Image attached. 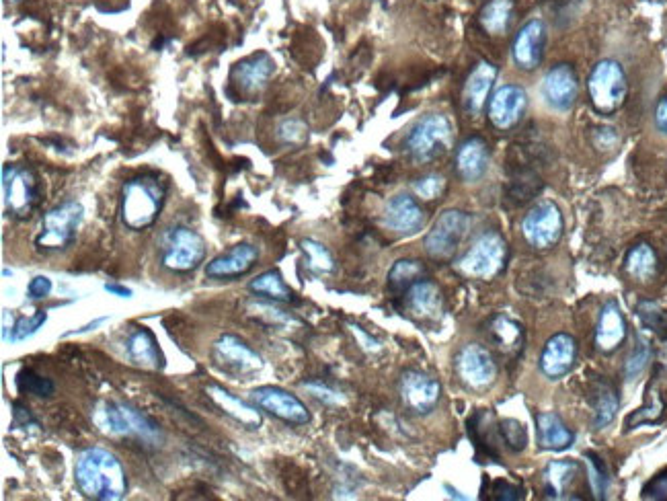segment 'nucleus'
Returning a JSON list of instances; mask_svg holds the SVG:
<instances>
[{"label":"nucleus","instance_id":"nucleus-1","mask_svg":"<svg viewBox=\"0 0 667 501\" xmlns=\"http://www.w3.org/2000/svg\"><path fill=\"white\" fill-rule=\"evenodd\" d=\"M74 479L81 493L95 501H117L128 491L120 458L105 448H85L76 456Z\"/></svg>","mask_w":667,"mask_h":501},{"label":"nucleus","instance_id":"nucleus-2","mask_svg":"<svg viewBox=\"0 0 667 501\" xmlns=\"http://www.w3.org/2000/svg\"><path fill=\"white\" fill-rule=\"evenodd\" d=\"M95 423L103 434L136 438L144 444L156 446L163 442V432L152 417L128 403H99Z\"/></svg>","mask_w":667,"mask_h":501},{"label":"nucleus","instance_id":"nucleus-3","mask_svg":"<svg viewBox=\"0 0 667 501\" xmlns=\"http://www.w3.org/2000/svg\"><path fill=\"white\" fill-rule=\"evenodd\" d=\"M165 183L159 177L142 175L130 179L122 189V220L132 230H144L159 218L165 204Z\"/></svg>","mask_w":667,"mask_h":501},{"label":"nucleus","instance_id":"nucleus-4","mask_svg":"<svg viewBox=\"0 0 667 501\" xmlns=\"http://www.w3.org/2000/svg\"><path fill=\"white\" fill-rule=\"evenodd\" d=\"M452 124L442 113H427L407 134L405 146L411 157L419 163H429L450 148Z\"/></svg>","mask_w":667,"mask_h":501},{"label":"nucleus","instance_id":"nucleus-5","mask_svg":"<svg viewBox=\"0 0 667 501\" xmlns=\"http://www.w3.org/2000/svg\"><path fill=\"white\" fill-rule=\"evenodd\" d=\"M587 93L598 113L610 115L618 111L629 93L624 68L616 60H600L587 79Z\"/></svg>","mask_w":667,"mask_h":501},{"label":"nucleus","instance_id":"nucleus-6","mask_svg":"<svg viewBox=\"0 0 667 501\" xmlns=\"http://www.w3.org/2000/svg\"><path fill=\"white\" fill-rule=\"evenodd\" d=\"M505 257L507 245L503 237L495 233V230H489V233H483L475 239V243L470 245V249L464 253L456 267L466 278L491 280L503 269Z\"/></svg>","mask_w":667,"mask_h":501},{"label":"nucleus","instance_id":"nucleus-7","mask_svg":"<svg viewBox=\"0 0 667 501\" xmlns=\"http://www.w3.org/2000/svg\"><path fill=\"white\" fill-rule=\"evenodd\" d=\"M83 206L68 200L50 212L44 214L42 226H39V235L35 239V245L39 251H62L66 249L74 237H76V228L83 220Z\"/></svg>","mask_w":667,"mask_h":501},{"label":"nucleus","instance_id":"nucleus-8","mask_svg":"<svg viewBox=\"0 0 667 501\" xmlns=\"http://www.w3.org/2000/svg\"><path fill=\"white\" fill-rule=\"evenodd\" d=\"M206 259V243L187 226H175L165 235L161 263L171 272H193Z\"/></svg>","mask_w":667,"mask_h":501},{"label":"nucleus","instance_id":"nucleus-9","mask_svg":"<svg viewBox=\"0 0 667 501\" xmlns=\"http://www.w3.org/2000/svg\"><path fill=\"white\" fill-rule=\"evenodd\" d=\"M470 230V216L462 210H446L431 226L425 237V251L429 257L446 261L456 255Z\"/></svg>","mask_w":667,"mask_h":501},{"label":"nucleus","instance_id":"nucleus-10","mask_svg":"<svg viewBox=\"0 0 667 501\" xmlns=\"http://www.w3.org/2000/svg\"><path fill=\"white\" fill-rule=\"evenodd\" d=\"M563 214L557 204L540 202L522 220V235L534 249H551L563 237Z\"/></svg>","mask_w":667,"mask_h":501},{"label":"nucleus","instance_id":"nucleus-11","mask_svg":"<svg viewBox=\"0 0 667 501\" xmlns=\"http://www.w3.org/2000/svg\"><path fill=\"white\" fill-rule=\"evenodd\" d=\"M3 194L11 216L29 218L39 200L37 177L27 167L7 165L3 169Z\"/></svg>","mask_w":667,"mask_h":501},{"label":"nucleus","instance_id":"nucleus-12","mask_svg":"<svg viewBox=\"0 0 667 501\" xmlns=\"http://www.w3.org/2000/svg\"><path fill=\"white\" fill-rule=\"evenodd\" d=\"M456 374L464 387L485 391L497 378V364L483 345L468 343L456 356Z\"/></svg>","mask_w":667,"mask_h":501},{"label":"nucleus","instance_id":"nucleus-13","mask_svg":"<svg viewBox=\"0 0 667 501\" xmlns=\"http://www.w3.org/2000/svg\"><path fill=\"white\" fill-rule=\"evenodd\" d=\"M251 399L255 405L273 417H278L286 423H294V426H304L310 421V413L306 405L292 393L280 389V387H261L251 393Z\"/></svg>","mask_w":667,"mask_h":501},{"label":"nucleus","instance_id":"nucleus-14","mask_svg":"<svg viewBox=\"0 0 667 501\" xmlns=\"http://www.w3.org/2000/svg\"><path fill=\"white\" fill-rule=\"evenodd\" d=\"M442 397V384L429 374L407 370L401 378V399L413 413L434 411Z\"/></svg>","mask_w":667,"mask_h":501},{"label":"nucleus","instance_id":"nucleus-15","mask_svg":"<svg viewBox=\"0 0 667 501\" xmlns=\"http://www.w3.org/2000/svg\"><path fill=\"white\" fill-rule=\"evenodd\" d=\"M579 95V81L573 66L557 64L544 74L542 99L555 111H569Z\"/></svg>","mask_w":667,"mask_h":501},{"label":"nucleus","instance_id":"nucleus-16","mask_svg":"<svg viewBox=\"0 0 667 501\" xmlns=\"http://www.w3.org/2000/svg\"><path fill=\"white\" fill-rule=\"evenodd\" d=\"M214 360L226 372L241 374V376L253 374V372L261 370V366H263L261 356L257 352H253L243 339L234 337V335H222L214 343Z\"/></svg>","mask_w":667,"mask_h":501},{"label":"nucleus","instance_id":"nucleus-17","mask_svg":"<svg viewBox=\"0 0 667 501\" xmlns=\"http://www.w3.org/2000/svg\"><path fill=\"white\" fill-rule=\"evenodd\" d=\"M528 107V93L520 85H503L489 101V120L497 130L514 128Z\"/></svg>","mask_w":667,"mask_h":501},{"label":"nucleus","instance_id":"nucleus-18","mask_svg":"<svg viewBox=\"0 0 667 501\" xmlns=\"http://www.w3.org/2000/svg\"><path fill=\"white\" fill-rule=\"evenodd\" d=\"M577 362V341L569 333H557L546 341L544 350L540 354V372L551 378L559 380L567 376Z\"/></svg>","mask_w":667,"mask_h":501},{"label":"nucleus","instance_id":"nucleus-19","mask_svg":"<svg viewBox=\"0 0 667 501\" xmlns=\"http://www.w3.org/2000/svg\"><path fill=\"white\" fill-rule=\"evenodd\" d=\"M259 259L257 247L251 243H239L230 247L226 253L214 257L208 267L206 276L214 280H228V278H241L255 267Z\"/></svg>","mask_w":667,"mask_h":501},{"label":"nucleus","instance_id":"nucleus-20","mask_svg":"<svg viewBox=\"0 0 667 501\" xmlns=\"http://www.w3.org/2000/svg\"><path fill=\"white\" fill-rule=\"evenodd\" d=\"M425 224V212L415 198L399 194L390 198L384 208V226L397 235H415Z\"/></svg>","mask_w":667,"mask_h":501},{"label":"nucleus","instance_id":"nucleus-21","mask_svg":"<svg viewBox=\"0 0 667 501\" xmlns=\"http://www.w3.org/2000/svg\"><path fill=\"white\" fill-rule=\"evenodd\" d=\"M546 40V25L540 19H530L516 35L514 40V62L520 70H536L542 60Z\"/></svg>","mask_w":667,"mask_h":501},{"label":"nucleus","instance_id":"nucleus-22","mask_svg":"<svg viewBox=\"0 0 667 501\" xmlns=\"http://www.w3.org/2000/svg\"><path fill=\"white\" fill-rule=\"evenodd\" d=\"M273 70H276V62H273V58L265 52H259V54H253L241 60L237 66L232 68V81L243 93L255 95L267 85Z\"/></svg>","mask_w":667,"mask_h":501},{"label":"nucleus","instance_id":"nucleus-23","mask_svg":"<svg viewBox=\"0 0 667 501\" xmlns=\"http://www.w3.org/2000/svg\"><path fill=\"white\" fill-rule=\"evenodd\" d=\"M409 313L421 321H438L444 311L442 290L429 280H417L407 290Z\"/></svg>","mask_w":667,"mask_h":501},{"label":"nucleus","instance_id":"nucleus-24","mask_svg":"<svg viewBox=\"0 0 667 501\" xmlns=\"http://www.w3.org/2000/svg\"><path fill=\"white\" fill-rule=\"evenodd\" d=\"M626 339V323L616 300H608L598 317L596 325V345L602 354L616 352Z\"/></svg>","mask_w":667,"mask_h":501},{"label":"nucleus","instance_id":"nucleus-25","mask_svg":"<svg viewBox=\"0 0 667 501\" xmlns=\"http://www.w3.org/2000/svg\"><path fill=\"white\" fill-rule=\"evenodd\" d=\"M489 169V148L483 138H468L460 144L456 152V171L458 175L473 183L479 181Z\"/></svg>","mask_w":667,"mask_h":501},{"label":"nucleus","instance_id":"nucleus-26","mask_svg":"<svg viewBox=\"0 0 667 501\" xmlns=\"http://www.w3.org/2000/svg\"><path fill=\"white\" fill-rule=\"evenodd\" d=\"M495 79H497V68L491 62H481L473 72H470L464 89V105L470 113L479 115L483 111Z\"/></svg>","mask_w":667,"mask_h":501},{"label":"nucleus","instance_id":"nucleus-27","mask_svg":"<svg viewBox=\"0 0 667 501\" xmlns=\"http://www.w3.org/2000/svg\"><path fill=\"white\" fill-rule=\"evenodd\" d=\"M206 395L214 401L216 407L222 409V413H226L234 421H239L247 430H257L261 426V413L255 407L241 401L239 397L230 395L228 391L218 387V384H210L206 389Z\"/></svg>","mask_w":667,"mask_h":501},{"label":"nucleus","instance_id":"nucleus-28","mask_svg":"<svg viewBox=\"0 0 667 501\" xmlns=\"http://www.w3.org/2000/svg\"><path fill=\"white\" fill-rule=\"evenodd\" d=\"M538 423V444L544 450H567L575 442V434L565 426V421L553 413L544 411L536 417Z\"/></svg>","mask_w":667,"mask_h":501},{"label":"nucleus","instance_id":"nucleus-29","mask_svg":"<svg viewBox=\"0 0 667 501\" xmlns=\"http://www.w3.org/2000/svg\"><path fill=\"white\" fill-rule=\"evenodd\" d=\"M128 356L134 364L150 368V370H159L163 368V352L159 348V341L148 331V329H136L126 343Z\"/></svg>","mask_w":667,"mask_h":501},{"label":"nucleus","instance_id":"nucleus-30","mask_svg":"<svg viewBox=\"0 0 667 501\" xmlns=\"http://www.w3.org/2000/svg\"><path fill=\"white\" fill-rule=\"evenodd\" d=\"M626 274L639 282H647L657 274V255L647 243L635 245L624 259Z\"/></svg>","mask_w":667,"mask_h":501},{"label":"nucleus","instance_id":"nucleus-31","mask_svg":"<svg viewBox=\"0 0 667 501\" xmlns=\"http://www.w3.org/2000/svg\"><path fill=\"white\" fill-rule=\"evenodd\" d=\"M249 290L253 294L265 296L269 300H278V302H290L294 298V292L290 290V286L284 282L282 274L276 272V269H271V272H265V274L257 276L249 284Z\"/></svg>","mask_w":667,"mask_h":501},{"label":"nucleus","instance_id":"nucleus-32","mask_svg":"<svg viewBox=\"0 0 667 501\" xmlns=\"http://www.w3.org/2000/svg\"><path fill=\"white\" fill-rule=\"evenodd\" d=\"M579 465L573 460H555L544 469V483L548 493L553 497H561V493L573 483Z\"/></svg>","mask_w":667,"mask_h":501},{"label":"nucleus","instance_id":"nucleus-33","mask_svg":"<svg viewBox=\"0 0 667 501\" xmlns=\"http://www.w3.org/2000/svg\"><path fill=\"white\" fill-rule=\"evenodd\" d=\"M618 413V397L616 391L606 382L596 384L594 391V423L598 430H604L614 421Z\"/></svg>","mask_w":667,"mask_h":501},{"label":"nucleus","instance_id":"nucleus-34","mask_svg":"<svg viewBox=\"0 0 667 501\" xmlns=\"http://www.w3.org/2000/svg\"><path fill=\"white\" fill-rule=\"evenodd\" d=\"M425 274V269L421 265V261L417 259H399L395 265L390 267L388 272V286L392 290H409V286H413L417 280H421V276Z\"/></svg>","mask_w":667,"mask_h":501},{"label":"nucleus","instance_id":"nucleus-35","mask_svg":"<svg viewBox=\"0 0 667 501\" xmlns=\"http://www.w3.org/2000/svg\"><path fill=\"white\" fill-rule=\"evenodd\" d=\"M491 335L503 352H514L522 341V327L507 315H499L491 323Z\"/></svg>","mask_w":667,"mask_h":501},{"label":"nucleus","instance_id":"nucleus-36","mask_svg":"<svg viewBox=\"0 0 667 501\" xmlns=\"http://www.w3.org/2000/svg\"><path fill=\"white\" fill-rule=\"evenodd\" d=\"M512 13H514L512 0H491L481 13V23L489 33L501 35L509 27Z\"/></svg>","mask_w":667,"mask_h":501},{"label":"nucleus","instance_id":"nucleus-37","mask_svg":"<svg viewBox=\"0 0 667 501\" xmlns=\"http://www.w3.org/2000/svg\"><path fill=\"white\" fill-rule=\"evenodd\" d=\"M637 315L643 327L667 339V308H663L659 302L653 300H641L637 306Z\"/></svg>","mask_w":667,"mask_h":501},{"label":"nucleus","instance_id":"nucleus-38","mask_svg":"<svg viewBox=\"0 0 667 501\" xmlns=\"http://www.w3.org/2000/svg\"><path fill=\"white\" fill-rule=\"evenodd\" d=\"M302 249L308 255V269L315 274H331L335 272V259L331 251L312 239L302 241Z\"/></svg>","mask_w":667,"mask_h":501},{"label":"nucleus","instance_id":"nucleus-39","mask_svg":"<svg viewBox=\"0 0 667 501\" xmlns=\"http://www.w3.org/2000/svg\"><path fill=\"white\" fill-rule=\"evenodd\" d=\"M17 387L21 393L25 395H33V397H52L56 387H54V382L46 376H39L37 372L29 370V368H23L19 374H17Z\"/></svg>","mask_w":667,"mask_h":501},{"label":"nucleus","instance_id":"nucleus-40","mask_svg":"<svg viewBox=\"0 0 667 501\" xmlns=\"http://www.w3.org/2000/svg\"><path fill=\"white\" fill-rule=\"evenodd\" d=\"M48 321V313L46 311H35L29 317H21L15 327L11 329V341H25L31 335H35L39 329H42Z\"/></svg>","mask_w":667,"mask_h":501},{"label":"nucleus","instance_id":"nucleus-41","mask_svg":"<svg viewBox=\"0 0 667 501\" xmlns=\"http://www.w3.org/2000/svg\"><path fill=\"white\" fill-rule=\"evenodd\" d=\"M499 432H501L503 442H505L509 448H512V450H522V448H526V444H528V434H526V426H522L520 421H516V419H507V421H503V423H501V428H499Z\"/></svg>","mask_w":667,"mask_h":501},{"label":"nucleus","instance_id":"nucleus-42","mask_svg":"<svg viewBox=\"0 0 667 501\" xmlns=\"http://www.w3.org/2000/svg\"><path fill=\"white\" fill-rule=\"evenodd\" d=\"M446 187V179L440 177V175H427V177H421L415 181L413 189H415V194L421 198V200H436L442 191Z\"/></svg>","mask_w":667,"mask_h":501},{"label":"nucleus","instance_id":"nucleus-43","mask_svg":"<svg viewBox=\"0 0 667 501\" xmlns=\"http://www.w3.org/2000/svg\"><path fill=\"white\" fill-rule=\"evenodd\" d=\"M585 458H587V467H590V483H592V489H594V493H596L598 497H604L606 483H608L606 473H604V469L600 467V462H598V458H596L594 454H587Z\"/></svg>","mask_w":667,"mask_h":501},{"label":"nucleus","instance_id":"nucleus-44","mask_svg":"<svg viewBox=\"0 0 667 501\" xmlns=\"http://www.w3.org/2000/svg\"><path fill=\"white\" fill-rule=\"evenodd\" d=\"M278 136H280V140H284V142H288V144H298V142L304 140V136H306V128H304V124L298 122V120H286V122L280 124V128H278Z\"/></svg>","mask_w":667,"mask_h":501},{"label":"nucleus","instance_id":"nucleus-45","mask_svg":"<svg viewBox=\"0 0 667 501\" xmlns=\"http://www.w3.org/2000/svg\"><path fill=\"white\" fill-rule=\"evenodd\" d=\"M647 360H649V348H645V345L641 343V348H637L635 354L629 358V362H626V376L629 378L639 376L645 370Z\"/></svg>","mask_w":667,"mask_h":501},{"label":"nucleus","instance_id":"nucleus-46","mask_svg":"<svg viewBox=\"0 0 667 501\" xmlns=\"http://www.w3.org/2000/svg\"><path fill=\"white\" fill-rule=\"evenodd\" d=\"M52 292V280L46 278V276H35L29 286H27V294L29 298L33 300H42V298H48Z\"/></svg>","mask_w":667,"mask_h":501},{"label":"nucleus","instance_id":"nucleus-47","mask_svg":"<svg viewBox=\"0 0 667 501\" xmlns=\"http://www.w3.org/2000/svg\"><path fill=\"white\" fill-rule=\"evenodd\" d=\"M304 387H306L312 395H315L317 399H321V401H325V403L335 405V403L341 401V397H339L335 391H331L329 387H325V384H319V382H306Z\"/></svg>","mask_w":667,"mask_h":501},{"label":"nucleus","instance_id":"nucleus-48","mask_svg":"<svg viewBox=\"0 0 667 501\" xmlns=\"http://www.w3.org/2000/svg\"><path fill=\"white\" fill-rule=\"evenodd\" d=\"M655 128L667 136V95L655 107Z\"/></svg>","mask_w":667,"mask_h":501},{"label":"nucleus","instance_id":"nucleus-49","mask_svg":"<svg viewBox=\"0 0 667 501\" xmlns=\"http://www.w3.org/2000/svg\"><path fill=\"white\" fill-rule=\"evenodd\" d=\"M667 495V475H659L655 481L649 483L645 489V497H665Z\"/></svg>","mask_w":667,"mask_h":501},{"label":"nucleus","instance_id":"nucleus-50","mask_svg":"<svg viewBox=\"0 0 667 501\" xmlns=\"http://www.w3.org/2000/svg\"><path fill=\"white\" fill-rule=\"evenodd\" d=\"M13 409H15V421L21 423V426H37V421L31 417V413H29L27 407L15 403Z\"/></svg>","mask_w":667,"mask_h":501},{"label":"nucleus","instance_id":"nucleus-51","mask_svg":"<svg viewBox=\"0 0 667 501\" xmlns=\"http://www.w3.org/2000/svg\"><path fill=\"white\" fill-rule=\"evenodd\" d=\"M105 290H107L109 294L120 296V298H130V296H132V290L126 288V286H120V284H105Z\"/></svg>","mask_w":667,"mask_h":501},{"label":"nucleus","instance_id":"nucleus-52","mask_svg":"<svg viewBox=\"0 0 667 501\" xmlns=\"http://www.w3.org/2000/svg\"><path fill=\"white\" fill-rule=\"evenodd\" d=\"M107 319H97L95 323H91V325H87V327H83V329H76V331H72V333H68V335H76V333H87V331H91V329H95V327H99V325H103Z\"/></svg>","mask_w":667,"mask_h":501},{"label":"nucleus","instance_id":"nucleus-53","mask_svg":"<svg viewBox=\"0 0 667 501\" xmlns=\"http://www.w3.org/2000/svg\"><path fill=\"white\" fill-rule=\"evenodd\" d=\"M11 3H17V0H11Z\"/></svg>","mask_w":667,"mask_h":501}]
</instances>
